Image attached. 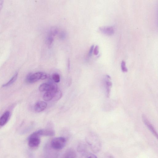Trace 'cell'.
<instances>
[{
  "instance_id": "obj_1",
  "label": "cell",
  "mask_w": 158,
  "mask_h": 158,
  "mask_svg": "<svg viewBox=\"0 0 158 158\" xmlns=\"http://www.w3.org/2000/svg\"><path fill=\"white\" fill-rule=\"evenodd\" d=\"M67 142L66 139L63 137L54 138L50 142V147L52 149L58 151L63 149L65 146Z\"/></svg>"
},
{
  "instance_id": "obj_2",
  "label": "cell",
  "mask_w": 158,
  "mask_h": 158,
  "mask_svg": "<svg viewBox=\"0 0 158 158\" xmlns=\"http://www.w3.org/2000/svg\"><path fill=\"white\" fill-rule=\"evenodd\" d=\"M40 135L38 131L31 134L28 138V145L32 148L38 147L40 143Z\"/></svg>"
},
{
  "instance_id": "obj_3",
  "label": "cell",
  "mask_w": 158,
  "mask_h": 158,
  "mask_svg": "<svg viewBox=\"0 0 158 158\" xmlns=\"http://www.w3.org/2000/svg\"><path fill=\"white\" fill-rule=\"evenodd\" d=\"M87 139L88 143L94 152H97L100 150L101 143L98 137L96 135H93L90 137H88Z\"/></svg>"
},
{
  "instance_id": "obj_4",
  "label": "cell",
  "mask_w": 158,
  "mask_h": 158,
  "mask_svg": "<svg viewBox=\"0 0 158 158\" xmlns=\"http://www.w3.org/2000/svg\"><path fill=\"white\" fill-rule=\"evenodd\" d=\"M57 85L52 82L49 83H44L41 84L39 87V90L41 92L49 91L57 89Z\"/></svg>"
},
{
  "instance_id": "obj_5",
  "label": "cell",
  "mask_w": 158,
  "mask_h": 158,
  "mask_svg": "<svg viewBox=\"0 0 158 158\" xmlns=\"http://www.w3.org/2000/svg\"><path fill=\"white\" fill-rule=\"evenodd\" d=\"M142 120L146 126L147 127L148 129L152 133V134L157 138H158V134L155 128L153 125L150 123V122L146 116L143 114L142 116Z\"/></svg>"
},
{
  "instance_id": "obj_6",
  "label": "cell",
  "mask_w": 158,
  "mask_h": 158,
  "mask_svg": "<svg viewBox=\"0 0 158 158\" xmlns=\"http://www.w3.org/2000/svg\"><path fill=\"white\" fill-rule=\"evenodd\" d=\"M110 77L109 75H106L104 81L106 94L107 97H108L110 95V89L112 85V83L110 81Z\"/></svg>"
},
{
  "instance_id": "obj_7",
  "label": "cell",
  "mask_w": 158,
  "mask_h": 158,
  "mask_svg": "<svg viewBox=\"0 0 158 158\" xmlns=\"http://www.w3.org/2000/svg\"><path fill=\"white\" fill-rule=\"evenodd\" d=\"M42 72H37L30 75L27 78V81L30 83H34L41 79Z\"/></svg>"
},
{
  "instance_id": "obj_8",
  "label": "cell",
  "mask_w": 158,
  "mask_h": 158,
  "mask_svg": "<svg viewBox=\"0 0 158 158\" xmlns=\"http://www.w3.org/2000/svg\"><path fill=\"white\" fill-rule=\"evenodd\" d=\"M47 106V104L46 102L42 101H39L35 105V110L37 112H41L46 108Z\"/></svg>"
},
{
  "instance_id": "obj_9",
  "label": "cell",
  "mask_w": 158,
  "mask_h": 158,
  "mask_svg": "<svg viewBox=\"0 0 158 158\" xmlns=\"http://www.w3.org/2000/svg\"><path fill=\"white\" fill-rule=\"evenodd\" d=\"M99 29L101 33L108 35H112L114 32V29L111 26L102 27H100Z\"/></svg>"
},
{
  "instance_id": "obj_10",
  "label": "cell",
  "mask_w": 158,
  "mask_h": 158,
  "mask_svg": "<svg viewBox=\"0 0 158 158\" xmlns=\"http://www.w3.org/2000/svg\"><path fill=\"white\" fill-rule=\"evenodd\" d=\"M40 136H53L55 135L54 130L51 128H48L38 130Z\"/></svg>"
},
{
  "instance_id": "obj_11",
  "label": "cell",
  "mask_w": 158,
  "mask_h": 158,
  "mask_svg": "<svg viewBox=\"0 0 158 158\" xmlns=\"http://www.w3.org/2000/svg\"><path fill=\"white\" fill-rule=\"evenodd\" d=\"M57 89L47 91L43 95V98L44 100L46 101L52 100L53 97L54 93Z\"/></svg>"
},
{
  "instance_id": "obj_12",
  "label": "cell",
  "mask_w": 158,
  "mask_h": 158,
  "mask_svg": "<svg viewBox=\"0 0 158 158\" xmlns=\"http://www.w3.org/2000/svg\"><path fill=\"white\" fill-rule=\"evenodd\" d=\"M10 116V112L7 111L0 118V125L3 126L7 122Z\"/></svg>"
},
{
  "instance_id": "obj_13",
  "label": "cell",
  "mask_w": 158,
  "mask_h": 158,
  "mask_svg": "<svg viewBox=\"0 0 158 158\" xmlns=\"http://www.w3.org/2000/svg\"><path fill=\"white\" fill-rule=\"evenodd\" d=\"M76 156L75 152L73 150L69 149L66 152L63 158H76Z\"/></svg>"
},
{
  "instance_id": "obj_14",
  "label": "cell",
  "mask_w": 158,
  "mask_h": 158,
  "mask_svg": "<svg viewBox=\"0 0 158 158\" xmlns=\"http://www.w3.org/2000/svg\"><path fill=\"white\" fill-rule=\"evenodd\" d=\"M62 96V93L61 91L58 89L55 92L52 100L53 101H57L61 98Z\"/></svg>"
},
{
  "instance_id": "obj_15",
  "label": "cell",
  "mask_w": 158,
  "mask_h": 158,
  "mask_svg": "<svg viewBox=\"0 0 158 158\" xmlns=\"http://www.w3.org/2000/svg\"><path fill=\"white\" fill-rule=\"evenodd\" d=\"M18 76V74H16L9 81L3 85V87H6L12 84L16 79Z\"/></svg>"
},
{
  "instance_id": "obj_16",
  "label": "cell",
  "mask_w": 158,
  "mask_h": 158,
  "mask_svg": "<svg viewBox=\"0 0 158 158\" xmlns=\"http://www.w3.org/2000/svg\"><path fill=\"white\" fill-rule=\"evenodd\" d=\"M52 78L53 81L56 83H58L60 81V76L57 73H55L53 74Z\"/></svg>"
},
{
  "instance_id": "obj_17",
  "label": "cell",
  "mask_w": 158,
  "mask_h": 158,
  "mask_svg": "<svg viewBox=\"0 0 158 158\" xmlns=\"http://www.w3.org/2000/svg\"><path fill=\"white\" fill-rule=\"evenodd\" d=\"M121 67L122 71L123 72H127V69L126 66V63L124 61H122L121 63Z\"/></svg>"
},
{
  "instance_id": "obj_18",
  "label": "cell",
  "mask_w": 158,
  "mask_h": 158,
  "mask_svg": "<svg viewBox=\"0 0 158 158\" xmlns=\"http://www.w3.org/2000/svg\"><path fill=\"white\" fill-rule=\"evenodd\" d=\"M99 52V47L98 46L96 45L94 49V55H97Z\"/></svg>"
},
{
  "instance_id": "obj_19",
  "label": "cell",
  "mask_w": 158,
  "mask_h": 158,
  "mask_svg": "<svg viewBox=\"0 0 158 158\" xmlns=\"http://www.w3.org/2000/svg\"><path fill=\"white\" fill-rule=\"evenodd\" d=\"M94 48V45H92L90 47V48L89 51V52L88 55L89 56H90L92 53Z\"/></svg>"
},
{
  "instance_id": "obj_20",
  "label": "cell",
  "mask_w": 158,
  "mask_h": 158,
  "mask_svg": "<svg viewBox=\"0 0 158 158\" xmlns=\"http://www.w3.org/2000/svg\"><path fill=\"white\" fill-rule=\"evenodd\" d=\"M85 158H97V157L94 155L90 154L88 155Z\"/></svg>"
},
{
  "instance_id": "obj_21",
  "label": "cell",
  "mask_w": 158,
  "mask_h": 158,
  "mask_svg": "<svg viewBox=\"0 0 158 158\" xmlns=\"http://www.w3.org/2000/svg\"><path fill=\"white\" fill-rule=\"evenodd\" d=\"M47 76L46 74L44 73H42L41 80H44L47 78Z\"/></svg>"
}]
</instances>
